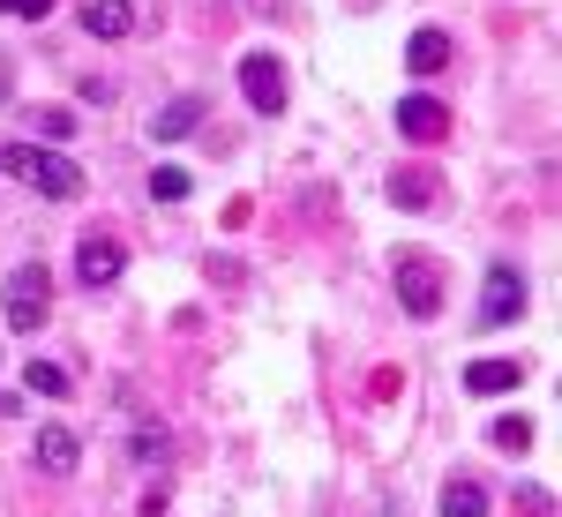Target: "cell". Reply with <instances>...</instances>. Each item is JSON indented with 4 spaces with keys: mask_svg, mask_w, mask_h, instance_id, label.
Masks as SVG:
<instances>
[{
    "mask_svg": "<svg viewBox=\"0 0 562 517\" xmlns=\"http://www.w3.org/2000/svg\"><path fill=\"white\" fill-rule=\"evenodd\" d=\"M0 315H8V330H38L45 315H53V278H45V262H15V270H8Z\"/></svg>",
    "mask_w": 562,
    "mask_h": 517,
    "instance_id": "obj_2",
    "label": "cell"
},
{
    "mask_svg": "<svg viewBox=\"0 0 562 517\" xmlns=\"http://www.w3.org/2000/svg\"><path fill=\"white\" fill-rule=\"evenodd\" d=\"M31 128H38V143H68V135L83 128V121H76L68 105H38V113H31Z\"/></svg>",
    "mask_w": 562,
    "mask_h": 517,
    "instance_id": "obj_15",
    "label": "cell"
},
{
    "mask_svg": "<svg viewBox=\"0 0 562 517\" xmlns=\"http://www.w3.org/2000/svg\"><path fill=\"white\" fill-rule=\"evenodd\" d=\"M8 98H15V60L0 53V105H8Z\"/></svg>",
    "mask_w": 562,
    "mask_h": 517,
    "instance_id": "obj_21",
    "label": "cell"
},
{
    "mask_svg": "<svg viewBox=\"0 0 562 517\" xmlns=\"http://www.w3.org/2000/svg\"><path fill=\"white\" fill-rule=\"evenodd\" d=\"M23 383L38 390V397H68V390H76V383H68V368H53V360H31V368H23Z\"/></svg>",
    "mask_w": 562,
    "mask_h": 517,
    "instance_id": "obj_16",
    "label": "cell"
},
{
    "mask_svg": "<svg viewBox=\"0 0 562 517\" xmlns=\"http://www.w3.org/2000/svg\"><path fill=\"white\" fill-rule=\"evenodd\" d=\"M121 270H128V248H121V240H105V233H83V240H76V278H83L90 293L113 285Z\"/></svg>",
    "mask_w": 562,
    "mask_h": 517,
    "instance_id": "obj_5",
    "label": "cell"
},
{
    "mask_svg": "<svg viewBox=\"0 0 562 517\" xmlns=\"http://www.w3.org/2000/svg\"><path fill=\"white\" fill-rule=\"evenodd\" d=\"M0 172L31 180L45 203H76V195H83V166H76V158H60L53 143H8V150H0Z\"/></svg>",
    "mask_w": 562,
    "mask_h": 517,
    "instance_id": "obj_1",
    "label": "cell"
},
{
    "mask_svg": "<svg viewBox=\"0 0 562 517\" xmlns=\"http://www.w3.org/2000/svg\"><path fill=\"white\" fill-rule=\"evenodd\" d=\"M435 510L442 517H487V487H480V480H450Z\"/></svg>",
    "mask_w": 562,
    "mask_h": 517,
    "instance_id": "obj_14",
    "label": "cell"
},
{
    "mask_svg": "<svg viewBox=\"0 0 562 517\" xmlns=\"http://www.w3.org/2000/svg\"><path fill=\"white\" fill-rule=\"evenodd\" d=\"M525 315V278L518 262H487V285H480V323L495 330V323H518Z\"/></svg>",
    "mask_w": 562,
    "mask_h": 517,
    "instance_id": "obj_4",
    "label": "cell"
},
{
    "mask_svg": "<svg viewBox=\"0 0 562 517\" xmlns=\"http://www.w3.org/2000/svg\"><path fill=\"white\" fill-rule=\"evenodd\" d=\"M166 450H173V442H166V428H143V435H135V458H143V465H158Z\"/></svg>",
    "mask_w": 562,
    "mask_h": 517,
    "instance_id": "obj_19",
    "label": "cell"
},
{
    "mask_svg": "<svg viewBox=\"0 0 562 517\" xmlns=\"http://www.w3.org/2000/svg\"><path fill=\"white\" fill-rule=\"evenodd\" d=\"M397 301H405V315L413 323H435V307H442V270H435L428 256H397Z\"/></svg>",
    "mask_w": 562,
    "mask_h": 517,
    "instance_id": "obj_3",
    "label": "cell"
},
{
    "mask_svg": "<svg viewBox=\"0 0 562 517\" xmlns=\"http://www.w3.org/2000/svg\"><path fill=\"white\" fill-rule=\"evenodd\" d=\"M38 465H45L53 480H68L76 465H83V442H76L68 428H38Z\"/></svg>",
    "mask_w": 562,
    "mask_h": 517,
    "instance_id": "obj_10",
    "label": "cell"
},
{
    "mask_svg": "<svg viewBox=\"0 0 562 517\" xmlns=\"http://www.w3.org/2000/svg\"><path fill=\"white\" fill-rule=\"evenodd\" d=\"M0 8H8L15 23H45V15H53V0H0Z\"/></svg>",
    "mask_w": 562,
    "mask_h": 517,
    "instance_id": "obj_20",
    "label": "cell"
},
{
    "mask_svg": "<svg viewBox=\"0 0 562 517\" xmlns=\"http://www.w3.org/2000/svg\"><path fill=\"white\" fill-rule=\"evenodd\" d=\"M442 128H450V113L435 98H397V135L405 143H442Z\"/></svg>",
    "mask_w": 562,
    "mask_h": 517,
    "instance_id": "obj_7",
    "label": "cell"
},
{
    "mask_svg": "<svg viewBox=\"0 0 562 517\" xmlns=\"http://www.w3.org/2000/svg\"><path fill=\"white\" fill-rule=\"evenodd\" d=\"M495 450H532V420H518V413L495 420Z\"/></svg>",
    "mask_w": 562,
    "mask_h": 517,
    "instance_id": "obj_18",
    "label": "cell"
},
{
    "mask_svg": "<svg viewBox=\"0 0 562 517\" xmlns=\"http://www.w3.org/2000/svg\"><path fill=\"white\" fill-rule=\"evenodd\" d=\"M405 68H413V76H442V68H450V38H442V31H413Z\"/></svg>",
    "mask_w": 562,
    "mask_h": 517,
    "instance_id": "obj_12",
    "label": "cell"
},
{
    "mask_svg": "<svg viewBox=\"0 0 562 517\" xmlns=\"http://www.w3.org/2000/svg\"><path fill=\"white\" fill-rule=\"evenodd\" d=\"M525 383V360H473L465 368V390L473 397H503V390H518Z\"/></svg>",
    "mask_w": 562,
    "mask_h": 517,
    "instance_id": "obj_9",
    "label": "cell"
},
{
    "mask_svg": "<svg viewBox=\"0 0 562 517\" xmlns=\"http://www.w3.org/2000/svg\"><path fill=\"white\" fill-rule=\"evenodd\" d=\"M76 23H83L90 38H128L135 8H128V0H76Z\"/></svg>",
    "mask_w": 562,
    "mask_h": 517,
    "instance_id": "obj_8",
    "label": "cell"
},
{
    "mask_svg": "<svg viewBox=\"0 0 562 517\" xmlns=\"http://www.w3.org/2000/svg\"><path fill=\"white\" fill-rule=\"evenodd\" d=\"M150 195H158V203H188V172L158 166V172H150Z\"/></svg>",
    "mask_w": 562,
    "mask_h": 517,
    "instance_id": "obj_17",
    "label": "cell"
},
{
    "mask_svg": "<svg viewBox=\"0 0 562 517\" xmlns=\"http://www.w3.org/2000/svg\"><path fill=\"white\" fill-rule=\"evenodd\" d=\"M390 203H397V211H428L435 203V172L428 166H397L390 172Z\"/></svg>",
    "mask_w": 562,
    "mask_h": 517,
    "instance_id": "obj_11",
    "label": "cell"
},
{
    "mask_svg": "<svg viewBox=\"0 0 562 517\" xmlns=\"http://www.w3.org/2000/svg\"><path fill=\"white\" fill-rule=\"evenodd\" d=\"M195 121H203V98H173V105H158L150 135L158 143H180V135H195Z\"/></svg>",
    "mask_w": 562,
    "mask_h": 517,
    "instance_id": "obj_13",
    "label": "cell"
},
{
    "mask_svg": "<svg viewBox=\"0 0 562 517\" xmlns=\"http://www.w3.org/2000/svg\"><path fill=\"white\" fill-rule=\"evenodd\" d=\"M240 90H248L256 113H278V105H285V68H278V53H248V60H240Z\"/></svg>",
    "mask_w": 562,
    "mask_h": 517,
    "instance_id": "obj_6",
    "label": "cell"
}]
</instances>
